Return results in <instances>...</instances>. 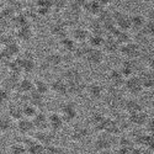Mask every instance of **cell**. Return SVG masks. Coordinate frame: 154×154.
I'll list each match as a JSON object with an SVG mask.
<instances>
[{
  "label": "cell",
  "instance_id": "6da1fadb",
  "mask_svg": "<svg viewBox=\"0 0 154 154\" xmlns=\"http://www.w3.org/2000/svg\"><path fill=\"white\" fill-rule=\"evenodd\" d=\"M125 99L126 97L123 96V93L120 90V89H115V88H109L107 90L105 91L104 97H102V100H104V104L111 111H119V110H121Z\"/></svg>",
  "mask_w": 154,
  "mask_h": 154
},
{
  "label": "cell",
  "instance_id": "7a4b0ae2",
  "mask_svg": "<svg viewBox=\"0 0 154 154\" xmlns=\"http://www.w3.org/2000/svg\"><path fill=\"white\" fill-rule=\"evenodd\" d=\"M113 143H115V138L112 134L101 132L94 140V149L96 153H106L112 148Z\"/></svg>",
  "mask_w": 154,
  "mask_h": 154
},
{
  "label": "cell",
  "instance_id": "3957f363",
  "mask_svg": "<svg viewBox=\"0 0 154 154\" xmlns=\"http://www.w3.org/2000/svg\"><path fill=\"white\" fill-rule=\"evenodd\" d=\"M122 88H123V90H125L128 95L133 96V97L138 96L140 93L143 91V88H142V84H140V80H139L138 74L126 78V80H125Z\"/></svg>",
  "mask_w": 154,
  "mask_h": 154
},
{
  "label": "cell",
  "instance_id": "277c9868",
  "mask_svg": "<svg viewBox=\"0 0 154 154\" xmlns=\"http://www.w3.org/2000/svg\"><path fill=\"white\" fill-rule=\"evenodd\" d=\"M59 115L62 116L64 123L67 122H73L78 117V106L73 101H67L63 102L59 109Z\"/></svg>",
  "mask_w": 154,
  "mask_h": 154
},
{
  "label": "cell",
  "instance_id": "5b68a950",
  "mask_svg": "<svg viewBox=\"0 0 154 154\" xmlns=\"http://www.w3.org/2000/svg\"><path fill=\"white\" fill-rule=\"evenodd\" d=\"M119 53L125 59H137L140 54V46H139V43H137L132 40L125 45H121Z\"/></svg>",
  "mask_w": 154,
  "mask_h": 154
},
{
  "label": "cell",
  "instance_id": "8992f818",
  "mask_svg": "<svg viewBox=\"0 0 154 154\" xmlns=\"http://www.w3.org/2000/svg\"><path fill=\"white\" fill-rule=\"evenodd\" d=\"M17 58L21 64L22 74H32L36 70V58L32 52L26 51V52L21 53Z\"/></svg>",
  "mask_w": 154,
  "mask_h": 154
},
{
  "label": "cell",
  "instance_id": "52a82bcc",
  "mask_svg": "<svg viewBox=\"0 0 154 154\" xmlns=\"http://www.w3.org/2000/svg\"><path fill=\"white\" fill-rule=\"evenodd\" d=\"M105 91L106 90H105V88L102 86V84L96 82V80L90 82L85 86V94L93 101L102 100V97H104V95H105Z\"/></svg>",
  "mask_w": 154,
  "mask_h": 154
},
{
  "label": "cell",
  "instance_id": "ba28073f",
  "mask_svg": "<svg viewBox=\"0 0 154 154\" xmlns=\"http://www.w3.org/2000/svg\"><path fill=\"white\" fill-rule=\"evenodd\" d=\"M63 66V56L59 52H49L46 54L43 59V69L52 70V69H58Z\"/></svg>",
  "mask_w": 154,
  "mask_h": 154
},
{
  "label": "cell",
  "instance_id": "9c48e42d",
  "mask_svg": "<svg viewBox=\"0 0 154 154\" xmlns=\"http://www.w3.org/2000/svg\"><path fill=\"white\" fill-rule=\"evenodd\" d=\"M112 17L113 22L116 25V27L122 31H130L131 30V21H130V15L122 10H116L112 11Z\"/></svg>",
  "mask_w": 154,
  "mask_h": 154
},
{
  "label": "cell",
  "instance_id": "30bf717a",
  "mask_svg": "<svg viewBox=\"0 0 154 154\" xmlns=\"http://www.w3.org/2000/svg\"><path fill=\"white\" fill-rule=\"evenodd\" d=\"M105 59V53L102 52V49L100 48H91L89 47L88 52H86V56L84 58V60L91 67H97L100 64L104 62Z\"/></svg>",
  "mask_w": 154,
  "mask_h": 154
},
{
  "label": "cell",
  "instance_id": "8fae6325",
  "mask_svg": "<svg viewBox=\"0 0 154 154\" xmlns=\"http://www.w3.org/2000/svg\"><path fill=\"white\" fill-rule=\"evenodd\" d=\"M107 116H105L102 112H99V111H95L90 115L89 117V123L90 126L94 128V130L99 133L104 132L105 131V127H106V123H107Z\"/></svg>",
  "mask_w": 154,
  "mask_h": 154
},
{
  "label": "cell",
  "instance_id": "7c38bea8",
  "mask_svg": "<svg viewBox=\"0 0 154 154\" xmlns=\"http://www.w3.org/2000/svg\"><path fill=\"white\" fill-rule=\"evenodd\" d=\"M107 83H109V88H115V89H121L123 86V83L126 80L125 75L120 72L119 68H112L107 72Z\"/></svg>",
  "mask_w": 154,
  "mask_h": 154
},
{
  "label": "cell",
  "instance_id": "4fadbf2b",
  "mask_svg": "<svg viewBox=\"0 0 154 154\" xmlns=\"http://www.w3.org/2000/svg\"><path fill=\"white\" fill-rule=\"evenodd\" d=\"M49 33L52 35L54 38L60 40V38H63V37L69 36V27L67 26L66 22H64L63 20H56V21H53L52 23H51Z\"/></svg>",
  "mask_w": 154,
  "mask_h": 154
},
{
  "label": "cell",
  "instance_id": "5bb4252c",
  "mask_svg": "<svg viewBox=\"0 0 154 154\" xmlns=\"http://www.w3.org/2000/svg\"><path fill=\"white\" fill-rule=\"evenodd\" d=\"M88 137H89V128L85 125H82V123L75 125L72 128L70 134H69L70 140L74 143H82Z\"/></svg>",
  "mask_w": 154,
  "mask_h": 154
},
{
  "label": "cell",
  "instance_id": "9a60e30c",
  "mask_svg": "<svg viewBox=\"0 0 154 154\" xmlns=\"http://www.w3.org/2000/svg\"><path fill=\"white\" fill-rule=\"evenodd\" d=\"M60 78L66 82L67 84H72V83H78V82H83V74L82 72L75 68V67H67L62 72V76Z\"/></svg>",
  "mask_w": 154,
  "mask_h": 154
},
{
  "label": "cell",
  "instance_id": "2e32d148",
  "mask_svg": "<svg viewBox=\"0 0 154 154\" xmlns=\"http://www.w3.org/2000/svg\"><path fill=\"white\" fill-rule=\"evenodd\" d=\"M49 90L58 96H67L68 95V84L62 78H54L49 83Z\"/></svg>",
  "mask_w": 154,
  "mask_h": 154
},
{
  "label": "cell",
  "instance_id": "e0dca14e",
  "mask_svg": "<svg viewBox=\"0 0 154 154\" xmlns=\"http://www.w3.org/2000/svg\"><path fill=\"white\" fill-rule=\"evenodd\" d=\"M119 69L125 75V78H128V76H132V75L137 74L138 66H137L136 59H125L123 58V60L121 62Z\"/></svg>",
  "mask_w": 154,
  "mask_h": 154
},
{
  "label": "cell",
  "instance_id": "ac0fdd59",
  "mask_svg": "<svg viewBox=\"0 0 154 154\" xmlns=\"http://www.w3.org/2000/svg\"><path fill=\"white\" fill-rule=\"evenodd\" d=\"M127 119H128V122H130V125H133L136 127H144L146 123L149 120V115L144 110H140L138 112L127 115Z\"/></svg>",
  "mask_w": 154,
  "mask_h": 154
},
{
  "label": "cell",
  "instance_id": "d6986e66",
  "mask_svg": "<svg viewBox=\"0 0 154 154\" xmlns=\"http://www.w3.org/2000/svg\"><path fill=\"white\" fill-rule=\"evenodd\" d=\"M70 37L76 42V43H86L89 36H90V32H89L88 27H84V26H75L72 29V32L69 33Z\"/></svg>",
  "mask_w": 154,
  "mask_h": 154
},
{
  "label": "cell",
  "instance_id": "ffe728a7",
  "mask_svg": "<svg viewBox=\"0 0 154 154\" xmlns=\"http://www.w3.org/2000/svg\"><path fill=\"white\" fill-rule=\"evenodd\" d=\"M122 110L127 113V115H131L134 112H138L140 110H143L142 104L138 101L137 97L130 96V97H126L123 101V105H122Z\"/></svg>",
  "mask_w": 154,
  "mask_h": 154
},
{
  "label": "cell",
  "instance_id": "44dd1931",
  "mask_svg": "<svg viewBox=\"0 0 154 154\" xmlns=\"http://www.w3.org/2000/svg\"><path fill=\"white\" fill-rule=\"evenodd\" d=\"M48 128L51 132H58L63 128V125H64V121L62 119V116L59 115V112H49L48 115Z\"/></svg>",
  "mask_w": 154,
  "mask_h": 154
},
{
  "label": "cell",
  "instance_id": "7402d4cb",
  "mask_svg": "<svg viewBox=\"0 0 154 154\" xmlns=\"http://www.w3.org/2000/svg\"><path fill=\"white\" fill-rule=\"evenodd\" d=\"M80 14H82V12H79V11H75L73 9L67 8L66 12H64V17L62 20L66 22V25L69 29L70 27L73 29V27H75V26H78V25H79V22H80Z\"/></svg>",
  "mask_w": 154,
  "mask_h": 154
},
{
  "label": "cell",
  "instance_id": "603a6c76",
  "mask_svg": "<svg viewBox=\"0 0 154 154\" xmlns=\"http://www.w3.org/2000/svg\"><path fill=\"white\" fill-rule=\"evenodd\" d=\"M15 14L9 8L4 6L0 10V29L2 30H9L12 26V20H14Z\"/></svg>",
  "mask_w": 154,
  "mask_h": 154
},
{
  "label": "cell",
  "instance_id": "cb8c5ba5",
  "mask_svg": "<svg viewBox=\"0 0 154 154\" xmlns=\"http://www.w3.org/2000/svg\"><path fill=\"white\" fill-rule=\"evenodd\" d=\"M16 130L22 137H30L35 131V126L32 123V120L25 119V117L21 119L20 121H17Z\"/></svg>",
  "mask_w": 154,
  "mask_h": 154
},
{
  "label": "cell",
  "instance_id": "d4e9b609",
  "mask_svg": "<svg viewBox=\"0 0 154 154\" xmlns=\"http://www.w3.org/2000/svg\"><path fill=\"white\" fill-rule=\"evenodd\" d=\"M102 52L105 54H116L120 51V43L116 41V38L112 36H106L105 37V42L102 45Z\"/></svg>",
  "mask_w": 154,
  "mask_h": 154
},
{
  "label": "cell",
  "instance_id": "484cf974",
  "mask_svg": "<svg viewBox=\"0 0 154 154\" xmlns=\"http://www.w3.org/2000/svg\"><path fill=\"white\" fill-rule=\"evenodd\" d=\"M10 119L12 121H20L21 119H23V113H22V105L17 101L10 102L8 105V112H6Z\"/></svg>",
  "mask_w": 154,
  "mask_h": 154
},
{
  "label": "cell",
  "instance_id": "4316f807",
  "mask_svg": "<svg viewBox=\"0 0 154 154\" xmlns=\"http://www.w3.org/2000/svg\"><path fill=\"white\" fill-rule=\"evenodd\" d=\"M33 139H36L37 142H40L43 146H49V144H54V140H56V136L53 132H48L46 131H38L33 137Z\"/></svg>",
  "mask_w": 154,
  "mask_h": 154
},
{
  "label": "cell",
  "instance_id": "83f0119b",
  "mask_svg": "<svg viewBox=\"0 0 154 154\" xmlns=\"http://www.w3.org/2000/svg\"><path fill=\"white\" fill-rule=\"evenodd\" d=\"M140 84H142L143 90H153L154 89V73L150 70H144L138 74Z\"/></svg>",
  "mask_w": 154,
  "mask_h": 154
},
{
  "label": "cell",
  "instance_id": "f1b7e54d",
  "mask_svg": "<svg viewBox=\"0 0 154 154\" xmlns=\"http://www.w3.org/2000/svg\"><path fill=\"white\" fill-rule=\"evenodd\" d=\"M32 123L35 126V130H37V131L48 130V116H47V113L38 111L36 113V116L32 119Z\"/></svg>",
  "mask_w": 154,
  "mask_h": 154
},
{
  "label": "cell",
  "instance_id": "f546056e",
  "mask_svg": "<svg viewBox=\"0 0 154 154\" xmlns=\"http://www.w3.org/2000/svg\"><path fill=\"white\" fill-rule=\"evenodd\" d=\"M20 79H21V76L12 75V74H8L5 78H4V80H3V83H2V85H0V86L8 89V90L11 91V93H16V91H17V86H19Z\"/></svg>",
  "mask_w": 154,
  "mask_h": 154
},
{
  "label": "cell",
  "instance_id": "4dcf8cb0",
  "mask_svg": "<svg viewBox=\"0 0 154 154\" xmlns=\"http://www.w3.org/2000/svg\"><path fill=\"white\" fill-rule=\"evenodd\" d=\"M15 36H16V40L20 43H26V42H30L33 38V30L30 25H27V26L16 30Z\"/></svg>",
  "mask_w": 154,
  "mask_h": 154
},
{
  "label": "cell",
  "instance_id": "1f68e13d",
  "mask_svg": "<svg viewBox=\"0 0 154 154\" xmlns=\"http://www.w3.org/2000/svg\"><path fill=\"white\" fill-rule=\"evenodd\" d=\"M130 21H131V29L139 32L143 29V26L147 22V17L143 14H139V12H136V14L130 15Z\"/></svg>",
  "mask_w": 154,
  "mask_h": 154
},
{
  "label": "cell",
  "instance_id": "d6a6232c",
  "mask_svg": "<svg viewBox=\"0 0 154 154\" xmlns=\"http://www.w3.org/2000/svg\"><path fill=\"white\" fill-rule=\"evenodd\" d=\"M33 91V80H31L30 78H23L20 79L19 82V86H17V94H21V95H29L30 93Z\"/></svg>",
  "mask_w": 154,
  "mask_h": 154
},
{
  "label": "cell",
  "instance_id": "836d02e7",
  "mask_svg": "<svg viewBox=\"0 0 154 154\" xmlns=\"http://www.w3.org/2000/svg\"><path fill=\"white\" fill-rule=\"evenodd\" d=\"M104 8L105 6H102L99 0H88V3L85 5V9L84 10L88 12V14H90L93 17H96Z\"/></svg>",
  "mask_w": 154,
  "mask_h": 154
},
{
  "label": "cell",
  "instance_id": "e575fe53",
  "mask_svg": "<svg viewBox=\"0 0 154 154\" xmlns=\"http://www.w3.org/2000/svg\"><path fill=\"white\" fill-rule=\"evenodd\" d=\"M58 42H59V46L62 47V49L64 51V53H73L75 47L78 46V43L70 37V35L67 37L60 38V40H58Z\"/></svg>",
  "mask_w": 154,
  "mask_h": 154
},
{
  "label": "cell",
  "instance_id": "d590c367",
  "mask_svg": "<svg viewBox=\"0 0 154 154\" xmlns=\"http://www.w3.org/2000/svg\"><path fill=\"white\" fill-rule=\"evenodd\" d=\"M85 86H86V84H84V82L68 84V95L82 96L83 94H85Z\"/></svg>",
  "mask_w": 154,
  "mask_h": 154
},
{
  "label": "cell",
  "instance_id": "8d00e7d4",
  "mask_svg": "<svg viewBox=\"0 0 154 154\" xmlns=\"http://www.w3.org/2000/svg\"><path fill=\"white\" fill-rule=\"evenodd\" d=\"M27 102H30L31 105H33L37 110H40L45 106V96L36 93V91H32L27 95Z\"/></svg>",
  "mask_w": 154,
  "mask_h": 154
},
{
  "label": "cell",
  "instance_id": "74e56055",
  "mask_svg": "<svg viewBox=\"0 0 154 154\" xmlns=\"http://www.w3.org/2000/svg\"><path fill=\"white\" fill-rule=\"evenodd\" d=\"M88 30L91 35H104L105 36V29L104 25H102L96 17H94L88 25Z\"/></svg>",
  "mask_w": 154,
  "mask_h": 154
},
{
  "label": "cell",
  "instance_id": "f35d334b",
  "mask_svg": "<svg viewBox=\"0 0 154 154\" xmlns=\"http://www.w3.org/2000/svg\"><path fill=\"white\" fill-rule=\"evenodd\" d=\"M33 91L41 94L43 96H46L51 90H49V83H47L43 79H36L33 82Z\"/></svg>",
  "mask_w": 154,
  "mask_h": 154
},
{
  "label": "cell",
  "instance_id": "ab89813d",
  "mask_svg": "<svg viewBox=\"0 0 154 154\" xmlns=\"http://www.w3.org/2000/svg\"><path fill=\"white\" fill-rule=\"evenodd\" d=\"M105 37L106 36H104V35H91L90 33L86 43H88L89 47H91V48H100L101 49L102 45H104V42H105Z\"/></svg>",
  "mask_w": 154,
  "mask_h": 154
},
{
  "label": "cell",
  "instance_id": "60d3db41",
  "mask_svg": "<svg viewBox=\"0 0 154 154\" xmlns=\"http://www.w3.org/2000/svg\"><path fill=\"white\" fill-rule=\"evenodd\" d=\"M12 123H14V121L10 119V116L8 113L0 115V133L10 132L11 128H12Z\"/></svg>",
  "mask_w": 154,
  "mask_h": 154
},
{
  "label": "cell",
  "instance_id": "b9f144b4",
  "mask_svg": "<svg viewBox=\"0 0 154 154\" xmlns=\"http://www.w3.org/2000/svg\"><path fill=\"white\" fill-rule=\"evenodd\" d=\"M96 19L104 25V26H106V25L109 23H112L113 22V17H112V11L109 10L107 8H104L101 10V12L96 16Z\"/></svg>",
  "mask_w": 154,
  "mask_h": 154
},
{
  "label": "cell",
  "instance_id": "7bdbcfd3",
  "mask_svg": "<svg viewBox=\"0 0 154 154\" xmlns=\"http://www.w3.org/2000/svg\"><path fill=\"white\" fill-rule=\"evenodd\" d=\"M21 105H22V113H23V117L25 119L32 120L36 116V113L40 111V110H37L33 105H31L30 102H25V104H21Z\"/></svg>",
  "mask_w": 154,
  "mask_h": 154
},
{
  "label": "cell",
  "instance_id": "ee69618b",
  "mask_svg": "<svg viewBox=\"0 0 154 154\" xmlns=\"http://www.w3.org/2000/svg\"><path fill=\"white\" fill-rule=\"evenodd\" d=\"M89 49V46L88 43H78V46L75 47V49L73 51V57L74 59H83L85 58L86 56V52Z\"/></svg>",
  "mask_w": 154,
  "mask_h": 154
},
{
  "label": "cell",
  "instance_id": "f6af8a7d",
  "mask_svg": "<svg viewBox=\"0 0 154 154\" xmlns=\"http://www.w3.org/2000/svg\"><path fill=\"white\" fill-rule=\"evenodd\" d=\"M5 6L9 8L15 15H16V14H20V12H22V11L25 10L23 4H22L21 0H8Z\"/></svg>",
  "mask_w": 154,
  "mask_h": 154
},
{
  "label": "cell",
  "instance_id": "bcb514c9",
  "mask_svg": "<svg viewBox=\"0 0 154 154\" xmlns=\"http://www.w3.org/2000/svg\"><path fill=\"white\" fill-rule=\"evenodd\" d=\"M8 154H27V150L25 144H22L21 142H15L10 144L8 149Z\"/></svg>",
  "mask_w": 154,
  "mask_h": 154
},
{
  "label": "cell",
  "instance_id": "7dc6e473",
  "mask_svg": "<svg viewBox=\"0 0 154 154\" xmlns=\"http://www.w3.org/2000/svg\"><path fill=\"white\" fill-rule=\"evenodd\" d=\"M112 37L116 38V41L120 43V46L132 41V37H131L130 32L128 31H122V30H117V32L115 33V36H112Z\"/></svg>",
  "mask_w": 154,
  "mask_h": 154
},
{
  "label": "cell",
  "instance_id": "c3c4849f",
  "mask_svg": "<svg viewBox=\"0 0 154 154\" xmlns=\"http://www.w3.org/2000/svg\"><path fill=\"white\" fill-rule=\"evenodd\" d=\"M12 94L9 91L8 89L0 86V106H5V105H9L10 101H11V97H12Z\"/></svg>",
  "mask_w": 154,
  "mask_h": 154
},
{
  "label": "cell",
  "instance_id": "681fc988",
  "mask_svg": "<svg viewBox=\"0 0 154 154\" xmlns=\"http://www.w3.org/2000/svg\"><path fill=\"white\" fill-rule=\"evenodd\" d=\"M14 42H19L16 40V36L15 35H11V33H3V35H0V46L3 47H8L10 46L11 43H14Z\"/></svg>",
  "mask_w": 154,
  "mask_h": 154
},
{
  "label": "cell",
  "instance_id": "f907efd6",
  "mask_svg": "<svg viewBox=\"0 0 154 154\" xmlns=\"http://www.w3.org/2000/svg\"><path fill=\"white\" fill-rule=\"evenodd\" d=\"M139 32L142 33L144 37H147V38H154V22L147 20L146 25H144L143 29L140 30Z\"/></svg>",
  "mask_w": 154,
  "mask_h": 154
},
{
  "label": "cell",
  "instance_id": "816d5d0a",
  "mask_svg": "<svg viewBox=\"0 0 154 154\" xmlns=\"http://www.w3.org/2000/svg\"><path fill=\"white\" fill-rule=\"evenodd\" d=\"M86 3H88V0H69L68 8H69V9H73V10H75V11L82 12V11L85 9Z\"/></svg>",
  "mask_w": 154,
  "mask_h": 154
},
{
  "label": "cell",
  "instance_id": "f5cc1de1",
  "mask_svg": "<svg viewBox=\"0 0 154 154\" xmlns=\"http://www.w3.org/2000/svg\"><path fill=\"white\" fill-rule=\"evenodd\" d=\"M12 59H14V58L9 54V52L6 49L0 48V66H2V67H8L9 64L11 63Z\"/></svg>",
  "mask_w": 154,
  "mask_h": 154
},
{
  "label": "cell",
  "instance_id": "db71d44e",
  "mask_svg": "<svg viewBox=\"0 0 154 154\" xmlns=\"http://www.w3.org/2000/svg\"><path fill=\"white\" fill-rule=\"evenodd\" d=\"M119 144H120V148H127V149H131L133 148V140L131 139V137L128 136H122L120 139H119Z\"/></svg>",
  "mask_w": 154,
  "mask_h": 154
},
{
  "label": "cell",
  "instance_id": "11a10c76",
  "mask_svg": "<svg viewBox=\"0 0 154 154\" xmlns=\"http://www.w3.org/2000/svg\"><path fill=\"white\" fill-rule=\"evenodd\" d=\"M42 154H62V148L56 144H49L45 146Z\"/></svg>",
  "mask_w": 154,
  "mask_h": 154
},
{
  "label": "cell",
  "instance_id": "9f6ffc18",
  "mask_svg": "<svg viewBox=\"0 0 154 154\" xmlns=\"http://www.w3.org/2000/svg\"><path fill=\"white\" fill-rule=\"evenodd\" d=\"M146 131H147V134H149V136H152V137H154V119H150L149 117V120H148V122L146 123Z\"/></svg>",
  "mask_w": 154,
  "mask_h": 154
},
{
  "label": "cell",
  "instance_id": "6f0895ef",
  "mask_svg": "<svg viewBox=\"0 0 154 154\" xmlns=\"http://www.w3.org/2000/svg\"><path fill=\"white\" fill-rule=\"evenodd\" d=\"M147 66H148V70L154 73V52L148 56V58H147Z\"/></svg>",
  "mask_w": 154,
  "mask_h": 154
},
{
  "label": "cell",
  "instance_id": "680465c9",
  "mask_svg": "<svg viewBox=\"0 0 154 154\" xmlns=\"http://www.w3.org/2000/svg\"><path fill=\"white\" fill-rule=\"evenodd\" d=\"M147 20L148 21H152V22H154V5L148 10V12H147Z\"/></svg>",
  "mask_w": 154,
  "mask_h": 154
},
{
  "label": "cell",
  "instance_id": "91938a15",
  "mask_svg": "<svg viewBox=\"0 0 154 154\" xmlns=\"http://www.w3.org/2000/svg\"><path fill=\"white\" fill-rule=\"evenodd\" d=\"M116 154H132V148L127 149V148H119Z\"/></svg>",
  "mask_w": 154,
  "mask_h": 154
},
{
  "label": "cell",
  "instance_id": "94428289",
  "mask_svg": "<svg viewBox=\"0 0 154 154\" xmlns=\"http://www.w3.org/2000/svg\"><path fill=\"white\" fill-rule=\"evenodd\" d=\"M99 2L101 3V5L102 6H109V5H111L112 3H115V0H99Z\"/></svg>",
  "mask_w": 154,
  "mask_h": 154
},
{
  "label": "cell",
  "instance_id": "6125c7cd",
  "mask_svg": "<svg viewBox=\"0 0 154 154\" xmlns=\"http://www.w3.org/2000/svg\"><path fill=\"white\" fill-rule=\"evenodd\" d=\"M143 2H146V3H148V4L154 5V0H143Z\"/></svg>",
  "mask_w": 154,
  "mask_h": 154
},
{
  "label": "cell",
  "instance_id": "be15d7a7",
  "mask_svg": "<svg viewBox=\"0 0 154 154\" xmlns=\"http://www.w3.org/2000/svg\"><path fill=\"white\" fill-rule=\"evenodd\" d=\"M150 105H152V109H153V111H154V97H153V100H152V102H150Z\"/></svg>",
  "mask_w": 154,
  "mask_h": 154
},
{
  "label": "cell",
  "instance_id": "e7e4bbea",
  "mask_svg": "<svg viewBox=\"0 0 154 154\" xmlns=\"http://www.w3.org/2000/svg\"><path fill=\"white\" fill-rule=\"evenodd\" d=\"M70 154H80V153H70Z\"/></svg>",
  "mask_w": 154,
  "mask_h": 154
}]
</instances>
